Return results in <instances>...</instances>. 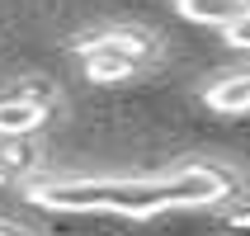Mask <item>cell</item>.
<instances>
[{"label":"cell","instance_id":"1","mask_svg":"<svg viewBox=\"0 0 250 236\" xmlns=\"http://www.w3.org/2000/svg\"><path fill=\"white\" fill-rule=\"evenodd\" d=\"M24 194L52 213H113V217H156L189 208H227L241 198V180L217 161H189L151 180H33Z\"/></svg>","mask_w":250,"mask_h":236},{"label":"cell","instance_id":"2","mask_svg":"<svg viewBox=\"0 0 250 236\" xmlns=\"http://www.w3.org/2000/svg\"><path fill=\"white\" fill-rule=\"evenodd\" d=\"M76 52H81V66L95 85H118V81H132L151 62L156 43L146 33H137V28H104V33L81 38Z\"/></svg>","mask_w":250,"mask_h":236},{"label":"cell","instance_id":"3","mask_svg":"<svg viewBox=\"0 0 250 236\" xmlns=\"http://www.w3.org/2000/svg\"><path fill=\"white\" fill-rule=\"evenodd\" d=\"M52 118V99L42 90H14L0 99V137H33Z\"/></svg>","mask_w":250,"mask_h":236},{"label":"cell","instance_id":"4","mask_svg":"<svg viewBox=\"0 0 250 236\" xmlns=\"http://www.w3.org/2000/svg\"><path fill=\"white\" fill-rule=\"evenodd\" d=\"M203 104H208L212 113H250V66L208 81L203 85Z\"/></svg>","mask_w":250,"mask_h":236},{"label":"cell","instance_id":"5","mask_svg":"<svg viewBox=\"0 0 250 236\" xmlns=\"http://www.w3.org/2000/svg\"><path fill=\"white\" fill-rule=\"evenodd\" d=\"M175 14L189 24H208V28H227L231 19L246 14L241 0H175Z\"/></svg>","mask_w":250,"mask_h":236},{"label":"cell","instance_id":"6","mask_svg":"<svg viewBox=\"0 0 250 236\" xmlns=\"http://www.w3.org/2000/svg\"><path fill=\"white\" fill-rule=\"evenodd\" d=\"M38 166V142L33 137H0V184L19 180Z\"/></svg>","mask_w":250,"mask_h":236},{"label":"cell","instance_id":"7","mask_svg":"<svg viewBox=\"0 0 250 236\" xmlns=\"http://www.w3.org/2000/svg\"><path fill=\"white\" fill-rule=\"evenodd\" d=\"M217 222L227 227V232H241V236H250V203H227V208H217Z\"/></svg>","mask_w":250,"mask_h":236},{"label":"cell","instance_id":"8","mask_svg":"<svg viewBox=\"0 0 250 236\" xmlns=\"http://www.w3.org/2000/svg\"><path fill=\"white\" fill-rule=\"evenodd\" d=\"M222 38H227V47H241V52H250V10L222 28Z\"/></svg>","mask_w":250,"mask_h":236},{"label":"cell","instance_id":"9","mask_svg":"<svg viewBox=\"0 0 250 236\" xmlns=\"http://www.w3.org/2000/svg\"><path fill=\"white\" fill-rule=\"evenodd\" d=\"M0 236H28V232H19V227H5V222H0Z\"/></svg>","mask_w":250,"mask_h":236},{"label":"cell","instance_id":"10","mask_svg":"<svg viewBox=\"0 0 250 236\" xmlns=\"http://www.w3.org/2000/svg\"><path fill=\"white\" fill-rule=\"evenodd\" d=\"M241 5H246V10H250V0H241Z\"/></svg>","mask_w":250,"mask_h":236}]
</instances>
